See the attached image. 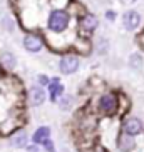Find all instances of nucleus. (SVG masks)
<instances>
[{
  "label": "nucleus",
  "mask_w": 144,
  "mask_h": 152,
  "mask_svg": "<svg viewBox=\"0 0 144 152\" xmlns=\"http://www.w3.org/2000/svg\"><path fill=\"white\" fill-rule=\"evenodd\" d=\"M69 14L65 12V10H52L49 15V20H47V25H49V28L52 32H55V34H60V32H64L65 28L69 27Z\"/></svg>",
  "instance_id": "obj_1"
},
{
  "label": "nucleus",
  "mask_w": 144,
  "mask_h": 152,
  "mask_svg": "<svg viewBox=\"0 0 144 152\" xmlns=\"http://www.w3.org/2000/svg\"><path fill=\"white\" fill-rule=\"evenodd\" d=\"M59 69H60V72H62V74L71 75V74H74V72L79 69V58L74 57V55H67V57L60 58Z\"/></svg>",
  "instance_id": "obj_2"
},
{
  "label": "nucleus",
  "mask_w": 144,
  "mask_h": 152,
  "mask_svg": "<svg viewBox=\"0 0 144 152\" xmlns=\"http://www.w3.org/2000/svg\"><path fill=\"white\" fill-rule=\"evenodd\" d=\"M24 47L25 50L32 52V54H35V52H40L42 50V39L39 35H34V34H29V35L24 37Z\"/></svg>",
  "instance_id": "obj_3"
},
{
  "label": "nucleus",
  "mask_w": 144,
  "mask_h": 152,
  "mask_svg": "<svg viewBox=\"0 0 144 152\" xmlns=\"http://www.w3.org/2000/svg\"><path fill=\"white\" fill-rule=\"evenodd\" d=\"M122 23H124V27L127 30H136L141 23V15L136 10H127L124 17H122Z\"/></svg>",
  "instance_id": "obj_4"
},
{
  "label": "nucleus",
  "mask_w": 144,
  "mask_h": 152,
  "mask_svg": "<svg viewBox=\"0 0 144 152\" xmlns=\"http://www.w3.org/2000/svg\"><path fill=\"white\" fill-rule=\"evenodd\" d=\"M117 107V99L112 94H106L99 99V109L102 112H107V114H112Z\"/></svg>",
  "instance_id": "obj_5"
},
{
  "label": "nucleus",
  "mask_w": 144,
  "mask_h": 152,
  "mask_svg": "<svg viewBox=\"0 0 144 152\" xmlns=\"http://www.w3.org/2000/svg\"><path fill=\"white\" fill-rule=\"evenodd\" d=\"M124 132L129 135H137L143 132V124H141L139 119H136V117H131L124 122Z\"/></svg>",
  "instance_id": "obj_6"
},
{
  "label": "nucleus",
  "mask_w": 144,
  "mask_h": 152,
  "mask_svg": "<svg viewBox=\"0 0 144 152\" xmlns=\"http://www.w3.org/2000/svg\"><path fill=\"white\" fill-rule=\"evenodd\" d=\"M64 94V85L59 82V79H52V82L49 84V95L52 102H57V99Z\"/></svg>",
  "instance_id": "obj_7"
},
{
  "label": "nucleus",
  "mask_w": 144,
  "mask_h": 152,
  "mask_svg": "<svg viewBox=\"0 0 144 152\" xmlns=\"http://www.w3.org/2000/svg\"><path fill=\"white\" fill-rule=\"evenodd\" d=\"M29 97H30V104L32 105H42V104L45 102V90L42 89V87H34V89L30 90V94H29Z\"/></svg>",
  "instance_id": "obj_8"
},
{
  "label": "nucleus",
  "mask_w": 144,
  "mask_h": 152,
  "mask_svg": "<svg viewBox=\"0 0 144 152\" xmlns=\"http://www.w3.org/2000/svg\"><path fill=\"white\" fill-rule=\"evenodd\" d=\"M47 139H50V129L49 127H39V129L34 132V135H32V142L37 144V145H40V144H44Z\"/></svg>",
  "instance_id": "obj_9"
},
{
  "label": "nucleus",
  "mask_w": 144,
  "mask_h": 152,
  "mask_svg": "<svg viewBox=\"0 0 144 152\" xmlns=\"http://www.w3.org/2000/svg\"><path fill=\"white\" fill-rule=\"evenodd\" d=\"M97 25H99V20H97V17L96 15H86V17L81 20V27L84 32H94L96 28H97Z\"/></svg>",
  "instance_id": "obj_10"
},
{
  "label": "nucleus",
  "mask_w": 144,
  "mask_h": 152,
  "mask_svg": "<svg viewBox=\"0 0 144 152\" xmlns=\"http://www.w3.org/2000/svg\"><path fill=\"white\" fill-rule=\"evenodd\" d=\"M134 145H136L134 139H132V135H129V134L122 135V137L119 139V149H121L122 152H129V151H132V149H134Z\"/></svg>",
  "instance_id": "obj_11"
},
{
  "label": "nucleus",
  "mask_w": 144,
  "mask_h": 152,
  "mask_svg": "<svg viewBox=\"0 0 144 152\" xmlns=\"http://www.w3.org/2000/svg\"><path fill=\"white\" fill-rule=\"evenodd\" d=\"M0 62L4 64V67L7 69V70H12V69H15V65H17L15 55L10 54V52H4V54L0 55Z\"/></svg>",
  "instance_id": "obj_12"
},
{
  "label": "nucleus",
  "mask_w": 144,
  "mask_h": 152,
  "mask_svg": "<svg viewBox=\"0 0 144 152\" xmlns=\"http://www.w3.org/2000/svg\"><path fill=\"white\" fill-rule=\"evenodd\" d=\"M27 142H29V137L25 132H20V134L17 135V137L12 139V145L17 149H22V147H27Z\"/></svg>",
  "instance_id": "obj_13"
},
{
  "label": "nucleus",
  "mask_w": 144,
  "mask_h": 152,
  "mask_svg": "<svg viewBox=\"0 0 144 152\" xmlns=\"http://www.w3.org/2000/svg\"><path fill=\"white\" fill-rule=\"evenodd\" d=\"M129 64H131V67H134V69H139V67H143V58H141V55L134 54V55H131V60H129Z\"/></svg>",
  "instance_id": "obj_14"
},
{
  "label": "nucleus",
  "mask_w": 144,
  "mask_h": 152,
  "mask_svg": "<svg viewBox=\"0 0 144 152\" xmlns=\"http://www.w3.org/2000/svg\"><path fill=\"white\" fill-rule=\"evenodd\" d=\"M71 104H72V97H71V95H67V97H64V100L59 104V105H60V109L64 110V109H69V107H71Z\"/></svg>",
  "instance_id": "obj_15"
},
{
  "label": "nucleus",
  "mask_w": 144,
  "mask_h": 152,
  "mask_svg": "<svg viewBox=\"0 0 144 152\" xmlns=\"http://www.w3.org/2000/svg\"><path fill=\"white\" fill-rule=\"evenodd\" d=\"M42 145L47 149V152H55V147H54V144H52V140H50V139H47V140H45Z\"/></svg>",
  "instance_id": "obj_16"
},
{
  "label": "nucleus",
  "mask_w": 144,
  "mask_h": 152,
  "mask_svg": "<svg viewBox=\"0 0 144 152\" xmlns=\"http://www.w3.org/2000/svg\"><path fill=\"white\" fill-rule=\"evenodd\" d=\"M106 17H107V20L114 22V20H116V12H112V10H107V12H106Z\"/></svg>",
  "instance_id": "obj_17"
},
{
  "label": "nucleus",
  "mask_w": 144,
  "mask_h": 152,
  "mask_svg": "<svg viewBox=\"0 0 144 152\" xmlns=\"http://www.w3.org/2000/svg\"><path fill=\"white\" fill-rule=\"evenodd\" d=\"M39 84H40V87L42 85H49V79L45 75H39Z\"/></svg>",
  "instance_id": "obj_18"
},
{
  "label": "nucleus",
  "mask_w": 144,
  "mask_h": 152,
  "mask_svg": "<svg viewBox=\"0 0 144 152\" xmlns=\"http://www.w3.org/2000/svg\"><path fill=\"white\" fill-rule=\"evenodd\" d=\"M27 151H29V152H39V149H37V144H34V145H29Z\"/></svg>",
  "instance_id": "obj_19"
}]
</instances>
